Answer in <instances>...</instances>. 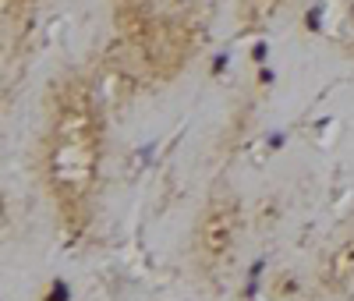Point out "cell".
<instances>
[{
	"instance_id": "1",
	"label": "cell",
	"mask_w": 354,
	"mask_h": 301,
	"mask_svg": "<svg viewBox=\"0 0 354 301\" xmlns=\"http://www.w3.org/2000/svg\"><path fill=\"white\" fill-rule=\"evenodd\" d=\"M103 160V113L93 85L68 75L53 85L46 131H43V177L46 195L68 230L82 227L96 195Z\"/></svg>"
},
{
	"instance_id": "4",
	"label": "cell",
	"mask_w": 354,
	"mask_h": 301,
	"mask_svg": "<svg viewBox=\"0 0 354 301\" xmlns=\"http://www.w3.org/2000/svg\"><path fill=\"white\" fill-rule=\"evenodd\" d=\"M252 4H255V11H259V15H266V11H273L277 4H283V0H252Z\"/></svg>"
},
{
	"instance_id": "2",
	"label": "cell",
	"mask_w": 354,
	"mask_h": 301,
	"mask_svg": "<svg viewBox=\"0 0 354 301\" xmlns=\"http://www.w3.org/2000/svg\"><path fill=\"white\" fill-rule=\"evenodd\" d=\"M245 230V213H241V202L234 192L220 188L205 199V206L198 209V220L192 230V259L198 269L205 273H216V269L234 255Z\"/></svg>"
},
{
	"instance_id": "3",
	"label": "cell",
	"mask_w": 354,
	"mask_h": 301,
	"mask_svg": "<svg viewBox=\"0 0 354 301\" xmlns=\"http://www.w3.org/2000/svg\"><path fill=\"white\" fill-rule=\"evenodd\" d=\"M322 280H326L330 291H344V287L354 284V234H351L347 241H340V245L330 252Z\"/></svg>"
}]
</instances>
